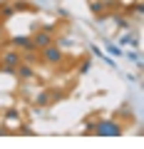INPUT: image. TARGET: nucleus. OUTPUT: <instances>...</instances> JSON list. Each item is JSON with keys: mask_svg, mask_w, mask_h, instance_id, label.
<instances>
[{"mask_svg": "<svg viewBox=\"0 0 144 149\" xmlns=\"http://www.w3.org/2000/svg\"><path fill=\"white\" fill-rule=\"evenodd\" d=\"M50 45V35H45V32H40V35H35L32 37V47H47Z\"/></svg>", "mask_w": 144, "mask_h": 149, "instance_id": "3", "label": "nucleus"}, {"mask_svg": "<svg viewBox=\"0 0 144 149\" xmlns=\"http://www.w3.org/2000/svg\"><path fill=\"white\" fill-rule=\"evenodd\" d=\"M97 134H102V137H117V134H122V127L117 122H99L97 124Z\"/></svg>", "mask_w": 144, "mask_h": 149, "instance_id": "1", "label": "nucleus"}, {"mask_svg": "<svg viewBox=\"0 0 144 149\" xmlns=\"http://www.w3.org/2000/svg\"><path fill=\"white\" fill-rule=\"evenodd\" d=\"M0 35H3V30H0Z\"/></svg>", "mask_w": 144, "mask_h": 149, "instance_id": "11", "label": "nucleus"}, {"mask_svg": "<svg viewBox=\"0 0 144 149\" xmlns=\"http://www.w3.org/2000/svg\"><path fill=\"white\" fill-rule=\"evenodd\" d=\"M45 60H47V62H60V60H62V52H60L57 47H45Z\"/></svg>", "mask_w": 144, "mask_h": 149, "instance_id": "2", "label": "nucleus"}, {"mask_svg": "<svg viewBox=\"0 0 144 149\" xmlns=\"http://www.w3.org/2000/svg\"><path fill=\"white\" fill-rule=\"evenodd\" d=\"M104 10V3H92V13H102Z\"/></svg>", "mask_w": 144, "mask_h": 149, "instance_id": "9", "label": "nucleus"}, {"mask_svg": "<svg viewBox=\"0 0 144 149\" xmlns=\"http://www.w3.org/2000/svg\"><path fill=\"white\" fill-rule=\"evenodd\" d=\"M5 122H8V127H17V124H20V114H17L15 109H10L8 117H5Z\"/></svg>", "mask_w": 144, "mask_h": 149, "instance_id": "5", "label": "nucleus"}, {"mask_svg": "<svg viewBox=\"0 0 144 149\" xmlns=\"http://www.w3.org/2000/svg\"><path fill=\"white\" fill-rule=\"evenodd\" d=\"M17 72H20V77H32V67H27V65H22Z\"/></svg>", "mask_w": 144, "mask_h": 149, "instance_id": "7", "label": "nucleus"}, {"mask_svg": "<svg viewBox=\"0 0 144 149\" xmlns=\"http://www.w3.org/2000/svg\"><path fill=\"white\" fill-rule=\"evenodd\" d=\"M15 10H17L15 5H5V8H3V15L8 17V15H13V13H15Z\"/></svg>", "mask_w": 144, "mask_h": 149, "instance_id": "8", "label": "nucleus"}, {"mask_svg": "<svg viewBox=\"0 0 144 149\" xmlns=\"http://www.w3.org/2000/svg\"><path fill=\"white\" fill-rule=\"evenodd\" d=\"M13 45H17V47H32V37H13Z\"/></svg>", "mask_w": 144, "mask_h": 149, "instance_id": "6", "label": "nucleus"}, {"mask_svg": "<svg viewBox=\"0 0 144 149\" xmlns=\"http://www.w3.org/2000/svg\"><path fill=\"white\" fill-rule=\"evenodd\" d=\"M3 62H5V70H8V72H13V70H15V65H20V60H17L15 52H10V55H5V60H3Z\"/></svg>", "mask_w": 144, "mask_h": 149, "instance_id": "4", "label": "nucleus"}, {"mask_svg": "<svg viewBox=\"0 0 144 149\" xmlns=\"http://www.w3.org/2000/svg\"><path fill=\"white\" fill-rule=\"evenodd\" d=\"M45 102H47V95H40L38 100H35V104H45Z\"/></svg>", "mask_w": 144, "mask_h": 149, "instance_id": "10", "label": "nucleus"}]
</instances>
